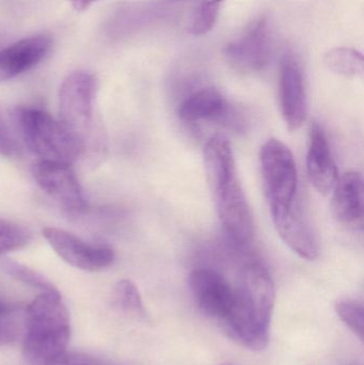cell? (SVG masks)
<instances>
[{"label": "cell", "mask_w": 364, "mask_h": 365, "mask_svg": "<svg viewBox=\"0 0 364 365\" xmlns=\"http://www.w3.org/2000/svg\"><path fill=\"white\" fill-rule=\"evenodd\" d=\"M331 197V212L336 220L348 227H363L364 197L360 173L350 171L338 180Z\"/></svg>", "instance_id": "9a60e30c"}, {"label": "cell", "mask_w": 364, "mask_h": 365, "mask_svg": "<svg viewBox=\"0 0 364 365\" xmlns=\"http://www.w3.org/2000/svg\"><path fill=\"white\" fill-rule=\"evenodd\" d=\"M220 365H233V364H220Z\"/></svg>", "instance_id": "f546056e"}, {"label": "cell", "mask_w": 364, "mask_h": 365, "mask_svg": "<svg viewBox=\"0 0 364 365\" xmlns=\"http://www.w3.org/2000/svg\"><path fill=\"white\" fill-rule=\"evenodd\" d=\"M307 171L312 186L322 195L331 193L339 180L326 135L318 123L312 124L310 130Z\"/></svg>", "instance_id": "4fadbf2b"}, {"label": "cell", "mask_w": 364, "mask_h": 365, "mask_svg": "<svg viewBox=\"0 0 364 365\" xmlns=\"http://www.w3.org/2000/svg\"><path fill=\"white\" fill-rule=\"evenodd\" d=\"M222 231L235 247H245L254 235V221L239 179L213 195Z\"/></svg>", "instance_id": "8992f818"}, {"label": "cell", "mask_w": 364, "mask_h": 365, "mask_svg": "<svg viewBox=\"0 0 364 365\" xmlns=\"http://www.w3.org/2000/svg\"><path fill=\"white\" fill-rule=\"evenodd\" d=\"M8 41H6V36L0 32V53L6 48V45H8Z\"/></svg>", "instance_id": "f1b7e54d"}, {"label": "cell", "mask_w": 364, "mask_h": 365, "mask_svg": "<svg viewBox=\"0 0 364 365\" xmlns=\"http://www.w3.org/2000/svg\"><path fill=\"white\" fill-rule=\"evenodd\" d=\"M189 289L199 311L222 325L234 304V287L220 272L198 268L189 274Z\"/></svg>", "instance_id": "52a82bcc"}, {"label": "cell", "mask_w": 364, "mask_h": 365, "mask_svg": "<svg viewBox=\"0 0 364 365\" xmlns=\"http://www.w3.org/2000/svg\"><path fill=\"white\" fill-rule=\"evenodd\" d=\"M53 43L48 34H32L9 43L0 53V83L16 78L38 66L48 55Z\"/></svg>", "instance_id": "8fae6325"}, {"label": "cell", "mask_w": 364, "mask_h": 365, "mask_svg": "<svg viewBox=\"0 0 364 365\" xmlns=\"http://www.w3.org/2000/svg\"><path fill=\"white\" fill-rule=\"evenodd\" d=\"M31 240V233L19 223L0 218V255L27 246Z\"/></svg>", "instance_id": "7402d4cb"}, {"label": "cell", "mask_w": 364, "mask_h": 365, "mask_svg": "<svg viewBox=\"0 0 364 365\" xmlns=\"http://www.w3.org/2000/svg\"><path fill=\"white\" fill-rule=\"evenodd\" d=\"M224 0H199L188 21V31L194 36H203L211 31L217 21Z\"/></svg>", "instance_id": "44dd1931"}, {"label": "cell", "mask_w": 364, "mask_h": 365, "mask_svg": "<svg viewBox=\"0 0 364 365\" xmlns=\"http://www.w3.org/2000/svg\"><path fill=\"white\" fill-rule=\"evenodd\" d=\"M32 175L44 192L71 212L87 207L83 187L71 165L38 160L32 166Z\"/></svg>", "instance_id": "9c48e42d"}, {"label": "cell", "mask_w": 364, "mask_h": 365, "mask_svg": "<svg viewBox=\"0 0 364 365\" xmlns=\"http://www.w3.org/2000/svg\"><path fill=\"white\" fill-rule=\"evenodd\" d=\"M282 117L291 130H298L307 120L308 105L303 73L294 58H284L280 71Z\"/></svg>", "instance_id": "7c38bea8"}, {"label": "cell", "mask_w": 364, "mask_h": 365, "mask_svg": "<svg viewBox=\"0 0 364 365\" xmlns=\"http://www.w3.org/2000/svg\"><path fill=\"white\" fill-rule=\"evenodd\" d=\"M96 1L98 0H71V4L77 12H85Z\"/></svg>", "instance_id": "4316f807"}, {"label": "cell", "mask_w": 364, "mask_h": 365, "mask_svg": "<svg viewBox=\"0 0 364 365\" xmlns=\"http://www.w3.org/2000/svg\"><path fill=\"white\" fill-rule=\"evenodd\" d=\"M281 240L301 259L314 261L318 257V247L309 225L303 220L298 205L288 212L271 216Z\"/></svg>", "instance_id": "2e32d148"}, {"label": "cell", "mask_w": 364, "mask_h": 365, "mask_svg": "<svg viewBox=\"0 0 364 365\" xmlns=\"http://www.w3.org/2000/svg\"><path fill=\"white\" fill-rule=\"evenodd\" d=\"M51 248L66 263L85 272H98L109 267L115 261V251L105 244H92L74 234L57 227L43 230Z\"/></svg>", "instance_id": "ba28073f"}, {"label": "cell", "mask_w": 364, "mask_h": 365, "mask_svg": "<svg viewBox=\"0 0 364 365\" xmlns=\"http://www.w3.org/2000/svg\"><path fill=\"white\" fill-rule=\"evenodd\" d=\"M113 302L115 308L123 314L139 321L147 319V311L142 298L136 284L132 281L125 279L115 284L113 292Z\"/></svg>", "instance_id": "ac0fdd59"}, {"label": "cell", "mask_w": 364, "mask_h": 365, "mask_svg": "<svg viewBox=\"0 0 364 365\" xmlns=\"http://www.w3.org/2000/svg\"><path fill=\"white\" fill-rule=\"evenodd\" d=\"M234 304L219 326L229 338L250 351L269 344L271 314L275 306V283L260 263H250L239 272Z\"/></svg>", "instance_id": "6da1fadb"}, {"label": "cell", "mask_w": 364, "mask_h": 365, "mask_svg": "<svg viewBox=\"0 0 364 365\" xmlns=\"http://www.w3.org/2000/svg\"><path fill=\"white\" fill-rule=\"evenodd\" d=\"M14 128L30 152L45 162L72 166L83 149L60 120L34 107H19L13 111Z\"/></svg>", "instance_id": "3957f363"}, {"label": "cell", "mask_w": 364, "mask_h": 365, "mask_svg": "<svg viewBox=\"0 0 364 365\" xmlns=\"http://www.w3.org/2000/svg\"><path fill=\"white\" fill-rule=\"evenodd\" d=\"M16 310L17 306L4 300L1 293H0V314H2V313L13 312V311Z\"/></svg>", "instance_id": "83f0119b"}, {"label": "cell", "mask_w": 364, "mask_h": 365, "mask_svg": "<svg viewBox=\"0 0 364 365\" xmlns=\"http://www.w3.org/2000/svg\"><path fill=\"white\" fill-rule=\"evenodd\" d=\"M21 147L16 135L11 130L8 121L0 113V155L16 158L21 155Z\"/></svg>", "instance_id": "cb8c5ba5"}, {"label": "cell", "mask_w": 364, "mask_h": 365, "mask_svg": "<svg viewBox=\"0 0 364 365\" xmlns=\"http://www.w3.org/2000/svg\"><path fill=\"white\" fill-rule=\"evenodd\" d=\"M96 89L98 81L93 74L75 71L64 78L59 90L60 122L80 143L83 154L96 143L104 147V137L96 135Z\"/></svg>", "instance_id": "277c9868"}, {"label": "cell", "mask_w": 364, "mask_h": 365, "mask_svg": "<svg viewBox=\"0 0 364 365\" xmlns=\"http://www.w3.org/2000/svg\"><path fill=\"white\" fill-rule=\"evenodd\" d=\"M336 312L339 319L348 326V329L363 342L364 310L363 304L358 300L343 299L336 304Z\"/></svg>", "instance_id": "603a6c76"}, {"label": "cell", "mask_w": 364, "mask_h": 365, "mask_svg": "<svg viewBox=\"0 0 364 365\" xmlns=\"http://www.w3.org/2000/svg\"><path fill=\"white\" fill-rule=\"evenodd\" d=\"M325 63L333 72L345 77H357L363 74V57L352 48H336L327 53Z\"/></svg>", "instance_id": "d6986e66"}, {"label": "cell", "mask_w": 364, "mask_h": 365, "mask_svg": "<svg viewBox=\"0 0 364 365\" xmlns=\"http://www.w3.org/2000/svg\"><path fill=\"white\" fill-rule=\"evenodd\" d=\"M1 268L11 278L15 279L19 282L24 283L32 289H38L42 293H59L57 287L44 274L24 264L13 259H4L1 262Z\"/></svg>", "instance_id": "ffe728a7"}, {"label": "cell", "mask_w": 364, "mask_h": 365, "mask_svg": "<svg viewBox=\"0 0 364 365\" xmlns=\"http://www.w3.org/2000/svg\"><path fill=\"white\" fill-rule=\"evenodd\" d=\"M260 165L271 216L297 206L298 175L290 148L278 139H269L261 149Z\"/></svg>", "instance_id": "5b68a950"}, {"label": "cell", "mask_w": 364, "mask_h": 365, "mask_svg": "<svg viewBox=\"0 0 364 365\" xmlns=\"http://www.w3.org/2000/svg\"><path fill=\"white\" fill-rule=\"evenodd\" d=\"M271 55L269 21L265 17L256 19L241 36L229 43L224 56L237 70L258 73L269 66Z\"/></svg>", "instance_id": "30bf717a"}, {"label": "cell", "mask_w": 364, "mask_h": 365, "mask_svg": "<svg viewBox=\"0 0 364 365\" xmlns=\"http://www.w3.org/2000/svg\"><path fill=\"white\" fill-rule=\"evenodd\" d=\"M228 103L217 90L207 88L190 94L182 102L179 117L185 122L217 120L224 117Z\"/></svg>", "instance_id": "e0dca14e"}, {"label": "cell", "mask_w": 364, "mask_h": 365, "mask_svg": "<svg viewBox=\"0 0 364 365\" xmlns=\"http://www.w3.org/2000/svg\"><path fill=\"white\" fill-rule=\"evenodd\" d=\"M70 336V314L60 293H41L26 309V358L36 365H51L66 353Z\"/></svg>", "instance_id": "7a4b0ae2"}, {"label": "cell", "mask_w": 364, "mask_h": 365, "mask_svg": "<svg viewBox=\"0 0 364 365\" xmlns=\"http://www.w3.org/2000/svg\"><path fill=\"white\" fill-rule=\"evenodd\" d=\"M51 365H124L105 358L83 353H64Z\"/></svg>", "instance_id": "d4e9b609"}, {"label": "cell", "mask_w": 364, "mask_h": 365, "mask_svg": "<svg viewBox=\"0 0 364 365\" xmlns=\"http://www.w3.org/2000/svg\"><path fill=\"white\" fill-rule=\"evenodd\" d=\"M16 311L0 314V346L12 344L19 334V324L14 317Z\"/></svg>", "instance_id": "484cf974"}, {"label": "cell", "mask_w": 364, "mask_h": 365, "mask_svg": "<svg viewBox=\"0 0 364 365\" xmlns=\"http://www.w3.org/2000/svg\"><path fill=\"white\" fill-rule=\"evenodd\" d=\"M205 177L212 195L237 180L232 145L226 135L214 134L203 149Z\"/></svg>", "instance_id": "5bb4252c"}]
</instances>
